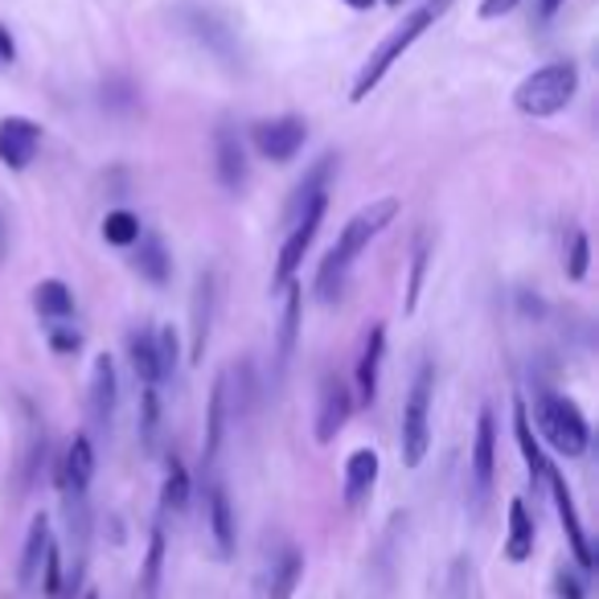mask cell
<instances>
[{"label": "cell", "instance_id": "5b68a950", "mask_svg": "<svg viewBox=\"0 0 599 599\" xmlns=\"http://www.w3.org/2000/svg\"><path fill=\"white\" fill-rule=\"evenodd\" d=\"M432 386H436V369L423 362L415 382H410L407 403H403V432H398L407 468H419L427 448H432Z\"/></svg>", "mask_w": 599, "mask_h": 599}, {"label": "cell", "instance_id": "f35d334b", "mask_svg": "<svg viewBox=\"0 0 599 599\" xmlns=\"http://www.w3.org/2000/svg\"><path fill=\"white\" fill-rule=\"evenodd\" d=\"M17 62V41L13 33H9V26L0 21V70H9Z\"/></svg>", "mask_w": 599, "mask_h": 599}, {"label": "cell", "instance_id": "f546056e", "mask_svg": "<svg viewBox=\"0 0 599 599\" xmlns=\"http://www.w3.org/2000/svg\"><path fill=\"white\" fill-rule=\"evenodd\" d=\"M161 439V386H144L140 395V444L144 451H156Z\"/></svg>", "mask_w": 599, "mask_h": 599}, {"label": "cell", "instance_id": "b9f144b4", "mask_svg": "<svg viewBox=\"0 0 599 599\" xmlns=\"http://www.w3.org/2000/svg\"><path fill=\"white\" fill-rule=\"evenodd\" d=\"M82 599H99V596H82Z\"/></svg>", "mask_w": 599, "mask_h": 599}, {"label": "cell", "instance_id": "4fadbf2b", "mask_svg": "<svg viewBox=\"0 0 599 599\" xmlns=\"http://www.w3.org/2000/svg\"><path fill=\"white\" fill-rule=\"evenodd\" d=\"M546 485H550V493H555V505H559L562 530H567V542H571L575 559H579L583 571H591V567H596V555H591V542H587V530H583V521H579V509H575L571 489H567V480H562V473L555 468V464L546 468Z\"/></svg>", "mask_w": 599, "mask_h": 599}, {"label": "cell", "instance_id": "9c48e42d", "mask_svg": "<svg viewBox=\"0 0 599 599\" xmlns=\"http://www.w3.org/2000/svg\"><path fill=\"white\" fill-rule=\"evenodd\" d=\"M38 149H41L38 123L26 120V115H4V120H0V164H4V169H13V173L29 169L33 156H38Z\"/></svg>", "mask_w": 599, "mask_h": 599}, {"label": "cell", "instance_id": "d4e9b609", "mask_svg": "<svg viewBox=\"0 0 599 599\" xmlns=\"http://www.w3.org/2000/svg\"><path fill=\"white\" fill-rule=\"evenodd\" d=\"M505 555L509 562H526L534 555V521H530V509L521 497L509 501V538H505Z\"/></svg>", "mask_w": 599, "mask_h": 599}, {"label": "cell", "instance_id": "484cf974", "mask_svg": "<svg viewBox=\"0 0 599 599\" xmlns=\"http://www.w3.org/2000/svg\"><path fill=\"white\" fill-rule=\"evenodd\" d=\"M33 308H38L45 321H70L74 316V292H70L62 280H41L33 287Z\"/></svg>", "mask_w": 599, "mask_h": 599}, {"label": "cell", "instance_id": "83f0119b", "mask_svg": "<svg viewBox=\"0 0 599 599\" xmlns=\"http://www.w3.org/2000/svg\"><path fill=\"white\" fill-rule=\"evenodd\" d=\"M300 575H304V555L284 550L272 571V583H267V599H292V591L300 587Z\"/></svg>", "mask_w": 599, "mask_h": 599}, {"label": "cell", "instance_id": "7c38bea8", "mask_svg": "<svg viewBox=\"0 0 599 599\" xmlns=\"http://www.w3.org/2000/svg\"><path fill=\"white\" fill-rule=\"evenodd\" d=\"M214 304H219V280L214 272H202L193 284V304H190V362L197 366L210 345V328H214Z\"/></svg>", "mask_w": 599, "mask_h": 599}, {"label": "cell", "instance_id": "603a6c76", "mask_svg": "<svg viewBox=\"0 0 599 599\" xmlns=\"http://www.w3.org/2000/svg\"><path fill=\"white\" fill-rule=\"evenodd\" d=\"M128 357H132V369L144 386H161V354H156V328L140 325L132 337H128Z\"/></svg>", "mask_w": 599, "mask_h": 599}, {"label": "cell", "instance_id": "6da1fadb", "mask_svg": "<svg viewBox=\"0 0 599 599\" xmlns=\"http://www.w3.org/2000/svg\"><path fill=\"white\" fill-rule=\"evenodd\" d=\"M395 214H398V197H378V202H369L366 210H357L354 219L345 222L337 246L328 251L325 263H321V272H316V296L325 300V304L341 300V292L349 284V267H354V260L378 238L382 231H386V226H390V222H395Z\"/></svg>", "mask_w": 599, "mask_h": 599}, {"label": "cell", "instance_id": "1f68e13d", "mask_svg": "<svg viewBox=\"0 0 599 599\" xmlns=\"http://www.w3.org/2000/svg\"><path fill=\"white\" fill-rule=\"evenodd\" d=\"M427 255H432V243L419 238L415 255H410V280H407V313L419 308V292H423V275H427Z\"/></svg>", "mask_w": 599, "mask_h": 599}, {"label": "cell", "instance_id": "e0dca14e", "mask_svg": "<svg viewBox=\"0 0 599 599\" xmlns=\"http://www.w3.org/2000/svg\"><path fill=\"white\" fill-rule=\"evenodd\" d=\"M382 357H386V325H369L362 341V357H357V403H374L378 398V374Z\"/></svg>", "mask_w": 599, "mask_h": 599}, {"label": "cell", "instance_id": "3957f363", "mask_svg": "<svg viewBox=\"0 0 599 599\" xmlns=\"http://www.w3.org/2000/svg\"><path fill=\"white\" fill-rule=\"evenodd\" d=\"M575 91H579V67L575 62H546L518 82L514 108L530 120H550V115L571 108Z\"/></svg>", "mask_w": 599, "mask_h": 599}, {"label": "cell", "instance_id": "ab89813d", "mask_svg": "<svg viewBox=\"0 0 599 599\" xmlns=\"http://www.w3.org/2000/svg\"><path fill=\"white\" fill-rule=\"evenodd\" d=\"M559 4H562V0H538V13L555 17V13H559Z\"/></svg>", "mask_w": 599, "mask_h": 599}, {"label": "cell", "instance_id": "5bb4252c", "mask_svg": "<svg viewBox=\"0 0 599 599\" xmlns=\"http://www.w3.org/2000/svg\"><path fill=\"white\" fill-rule=\"evenodd\" d=\"M300 313H304V287L287 284L284 287V313H280V337H275V382H284L287 366H292V357H296Z\"/></svg>", "mask_w": 599, "mask_h": 599}, {"label": "cell", "instance_id": "7402d4cb", "mask_svg": "<svg viewBox=\"0 0 599 599\" xmlns=\"http://www.w3.org/2000/svg\"><path fill=\"white\" fill-rule=\"evenodd\" d=\"M50 546H54V538H50V521H45V514H38V518H33V526H29L26 550H21V571H17L21 587H33L41 579V567H45Z\"/></svg>", "mask_w": 599, "mask_h": 599}, {"label": "cell", "instance_id": "ac0fdd59", "mask_svg": "<svg viewBox=\"0 0 599 599\" xmlns=\"http://www.w3.org/2000/svg\"><path fill=\"white\" fill-rule=\"evenodd\" d=\"M226 427H231V398H226V374H219L214 390H210V410H205V448H202L205 468H214V464H219Z\"/></svg>", "mask_w": 599, "mask_h": 599}, {"label": "cell", "instance_id": "2e32d148", "mask_svg": "<svg viewBox=\"0 0 599 599\" xmlns=\"http://www.w3.org/2000/svg\"><path fill=\"white\" fill-rule=\"evenodd\" d=\"M115 403H120V378H115V362L103 354L95 357V369H91V423H95L99 432L111 427Z\"/></svg>", "mask_w": 599, "mask_h": 599}, {"label": "cell", "instance_id": "ba28073f", "mask_svg": "<svg viewBox=\"0 0 599 599\" xmlns=\"http://www.w3.org/2000/svg\"><path fill=\"white\" fill-rule=\"evenodd\" d=\"M185 26H190V33L197 41H202L205 50L214 58H222L226 67L231 70H238L243 67V50H238V38H234V29L222 21V17H214V13H205V9H185Z\"/></svg>", "mask_w": 599, "mask_h": 599}, {"label": "cell", "instance_id": "836d02e7", "mask_svg": "<svg viewBox=\"0 0 599 599\" xmlns=\"http://www.w3.org/2000/svg\"><path fill=\"white\" fill-rule=\"evenodd\" d=\"M161 562H164V534L152 530L149 542V559H144V596H156V583H161Z\"/></svg>", "mask_w": 599, "mask_h": 599}, {"label": "cell", "instance_id": "e575fe53", "mask_svg": "<svg viewBox=\"0 0 599 599\" xmlns=\"http://www.w3.org/2000/svg\"><path fill=\"white\" fill-rule=\"evenodd\" d=\"M50 349H54V354H79L82 349V333L74 325H70V321H54V325H50Z\"/></svg>", "mask_w": 599, "mask_h": 599}, {"label": "cell", "instance_id": "8d00e7d4", "mask_svg": "<svg viewBox=\"0 0 599 599\" xmlns=\"http://www.w3.org/2000/svg\"><path fill=\"white\" fill-rule=\"evenodd\" d=\"M555 591H559V599H587L583 596V583L575 579L571 571H559L555 575Z\"/></svg>", "mask_w": 599, "mask_h": 599}, {"label": "cell", "instance_id": "74e56055", "mask_svg": "<svg viewBox=\"0 0 599 599\" xmlns=\"http://www.w3.org/2000/svg\"><path fill=\"white\" fill-rule=\"evenodd\" d=\"M518 4L521 0H480V17H485V21H497V17L514 13Z\"/></svg>", "mask_w": 599, "mask_h": 599}, {"label": "cell", "instance_id": "ffe728a7", "mask_svg": "<svg viewBox=\"0 0 599 599\" xmlns=\"http://www.w3.org/2000/svg\"><path fill=\"white\" fill-rule=\"evenodd\" d=\"M378 451L374 448H357L349 460H345V505H362L378 485Z\"/></svg>", "mask_w": 599, "mask_h": 599}, {"label": "cell", "instance_id": "277c9868", "mask_svg": "<svg viewBox=\"0 0 599 599\" xmlns=\"http://www.w3.org/2000/svg\"><path fill=\"white\" fill-rule=\"evenodd\" d=\"M534 419H538V432L546 436V444L559 451V456H583L587 444H591V423L579 410V403L567 395H555V390H542L538 403H534Z\"/></svg>", "mask_w": 599, "mask_h": 599}, {"label": "cell", "instance_id": "60d3db41", "mask_svg": "<svg viewBox=\"0 0 599 599\" xmlns=\"http://www.w3.org/2000/svg\"><path fill=\"white\" fill-rule=\"evenodd\" d=\"M341 4H349V9H357V13H369L378 0H341Z\"/></svg>", "mask_w": 599, "mask_h": 599}, {"label": "cell", "instance_id": "cb8c5ba5", "mask_svg": "<svg viewBox=\"0 0 599 599\" xmlns=\"http://www.w3.org/2000/svg\"><path fill=\"white\" fill-rule=\"evenodd\" d=\"M136 255H132V267L140 272V280H149V284L164 287L169 284V272H173V263H169V251L156 234H140L136 238Z\"/></svg>", "mask_w": 599, "mask_h": 599}, {"label": "cell", "instance_id": "4316f807", "mask_svg": "<svg viewBox=\"0 0 599 599\" xmlns=\"http://www.w3.org/2000/svg\"><path fill=\"white\" fill-rule=\"evenodd\" d=\"M514 436H518V448L521 456H526V468H530V480L538 485V480H546V468H550V460H546L542 444L534 439V427H530V415H526V407H514Z\"/></svg>", "mask_w": 599, "mask_h": 599}, {"label": "cell", "instance_id": "7a4b0ae2", "mask_svg": "<svg viewBox=\"0 0 599 599\" xmlns=\"http://www.w3.org/2000/svg\"><path fill=\"white\" fill-rule=\"evenodd\" d=\"M451 4H456V0H423L419 9H410L407 21L390 29V33L382 38L378 50L369 54V62L362 67V74H357L354 95H349V99H354V103H366V99L374 95V91H378V82L386 79V74H390V67H395V62H403V54H407L410 45H415V41H419L423 33H427V29L436 26L439 17L448 13Z\"/></svg>", "mask_w": 599, "mask_h": 599}, {"label": "cell", "instance_id": "8fae6325", "mask_svg": "<svg viewBox=\"0 0 599 599\" xmlns=\"http://www.w3.org/2000/svg\"><path fill=\"white\" fill-rule=\"evenodd\" d=\"M214 173H219V185L226 193H243L246 181H251V164H246L243 136L222 123L214 132Z\"/></svg>", "mask_w": 599, "mask_h": 599}, {"label": "cell", "instance_id": "44dd1931", "mask_svg": "<svg viewBox=\"0 0 599 599\" xmlns=\"http://www.w3.org/2000/svg\"><path fill=\"white\" fill-rule=\"evenodd\" d=\"M205 514H210V534H214V546H219L222 559L234 555V509L231 497H226V485H210V497H205Z\"/></svg>", "mask_w": 599, "mask_h": 599}, {"label": "cell", "instance_id": "d6a6232c", "mask_svg": "<svg viewBox=\"0 0 599 599\" xmlns=\"http://www.w3.org/2000/svg\"><path fill=\"white\" fill-rule=\"evenodd\" d=\"M567 280H587V267H591V243H587V234L583 231H575L571 234V251H567Z\"/></svg>", "mask_w": 599, "mask_h": 599}, {"label": "cell", "instance_id": "52a82bcc", "mask_svg": "<svg viewBox=\"0 0 599 599\" xmlns=\"http://www.w3.org/2000/svg\"><path fill=\"white\" fill-rule=\"evenodd\" d=\"M251 140H255V149L260 156L275 164H287L304 149V140H308V123L300 120V115H280V120H263L251 128Z\"/></svg>", "mask_w": 599, "mask_h": 599}, {"label": "cell", "instance_id": "8992f818", "mask_svg": "<svg viewBox=\"0 0 599 599\" xmlns=\"http://www.w3.org/2000/svg\"><path fill=\"white\" fill-rule=\"evenodd\" d=\"M325 210H328V193H316L313 202L300 205L296 222H292V234H287L284 246H280L272 287H287L292 280H296L300 263H304V255H308V246H313L316 231H321V222H325Z\"/></svg>", "mask_w": 599, "mask_h": 599}, {"label": "cell", "instance_id": "9a60e30c", "mask_svg": "<svg viewBox=\"0 0 599 599\" xmlns=\"http://www.w3.org/2000/svg\"><path fill=\"white\" fill-rule=\"evenodd\" d=\"M493 468H497V419L485 407L477 415V439H473V493L477 497L493 489Z\"/></svg>", "mask_w": 599, "mask_h": 599}, {"label": "cell", "instance_id": "f1b7e54d", "mask_svg": "<svg viewBox=\"0 0 599 599\" xmlns=\"http://www.w3.org/2000/svg\"><path fill=\"white\" fill-rule=\"evenodd\" d=\"M161 505L169 509V514H181V509L190 505V473H185V464H181L177 456H169V464H164Z\"/></svg>", "mask_w": 599, "mask_h": 599}, {"label": "cell", "instance_id": "d590c367", "mask_svg": "<svg viewBox=\"0 0 599 599\" xmlns=\"http://www.w3.org/2000/svg\"><path fill=\"white\" fill-rule=\"evenodd\" d=\"M156 354H161V382L173 378V369H177V333L173 328H156Z\"/></svg>", "mask_w": 599, "mask_h": 599}, {"label": "cell", "instance_id": "4dcf8cb0", "mask_svg": "<svg viewBox=\"0 0 599 599\" xmlns=\"http://www.w3.org/2000/svg\"><path fill=\"white\" fill-rule=\"evenodd\" d=\"M140 234L144 231H140V219L132 210H111L108 219H103V238L111 246H136Z\"/></svg>", "mask_w": 599, "mask_h": 599}, {"label": "cell", "instance_id": "d6986e66", "mask_svg": "<svg viewBox=\"0 0 599 599\" xmlns=\"http://www.w3.org/2000/svg\"><path fill=\"white\" fill-rule=\"evenodd\" d=\"M91 477H95V448H91V436H74L70 439L67 456H62V493H79L87 497L91 489Z\"/></svg>", "mask_w": 599, "mask_h": 599}, {"label": "cell", "instance_id": "7bdbcfd3", "mask_svg": "<svg viewBox=\"0 0 599 599\" xmlns=\"http://www.w3.org/2000/svg\"><path fill=\"white\" fill-rule=\"evenodd\" d=\"M390 4H403V0H390Z\"/></svg>", "mask_w": 599, "mask_h": 599}, {"label": "cell", "instance_id": "30bf717a", "mask_svg": "<svg viewBox=\"0 0 599 599\" xmlns=\"http://www.w3.org/2000/svg\"><path fill=\"white\" fill-rule=\"evenodd\" d=\"M354 415V395H349V386L341 374H325L321 382V407H316V439L321 444H333L341 436V427L349 423Z\"/></svg>", "mask_w": 599, "mask_h": 599}]
</instances>
